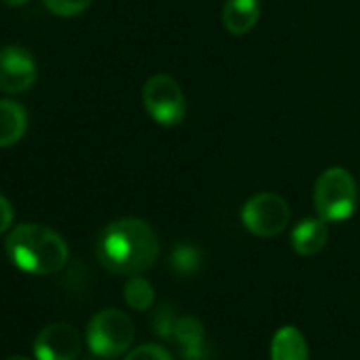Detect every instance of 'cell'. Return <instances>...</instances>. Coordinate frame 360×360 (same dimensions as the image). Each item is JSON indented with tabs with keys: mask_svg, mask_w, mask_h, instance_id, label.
<instances>
[{
	"mask_svg": "<svg viewBox=\"0 0 360 360\" xmlns=\"http://www.w3.org/2000/svg\"><path fill=\"white\" fill-rule=\"evenodd\" d=\"M96 255L104 269L117 276H140L159 255V240L142 219H119L106 225L96 242Z\"/></svg>",
	"mask_w": 360,
	"mask_h": 360,
	"instance_id": "6da1fadb",
	"label": "cell"
},
{
	"mask_svg": "<svg viewBox=\"0 0 360 360\" xmlns=\"http://www.w3.org/2000/svg\"><path fill=\"white\" fill-rule=\"evenodd\" d=\"M11 263L32 276H51L68 261L66 240L51 227L24 223L11 229L5 242Z\"/></svg>",
	"mask_w": 360,
	"mask_h": 360,
	"instance_id": "7a4b0ae2",
	"label": "cell"
},
{
	"mask_svg": "<svg viewBox=\"0 0 360 360\" xmlns=\"http://www.w3.org/2000/svg\"><path fill=\"white\" fill-rule=\"evenodd\" d=\"M356 180L345 167H328L320 174L314 187V206L322 221L343 223L356 210Z\"/></svg>",
	"mask_w": 360,
	"mask_h": 360,
	"instance_id": "3957f363",
	"label": "cell"
},
{
	"mask_svg": "<svg viewBox=\"0 0 360 360\" xmlns=\"http://www.w3.org/2000/svg\"><path fill=\"white\" fill-rule=\"evenodd\" d=\"M134 322L131 318L115 307L98 311L87 326V345L100 358H119L125 354L134 341Z\"/></svg>",
	"mask_w": 360,
	"mask_h": 360,
	"instance_id": "277c9868",
	"label": "cell"
},
{
	"mask_svg": "<svg viewBox=\"0 0 360 360\" xmlns=\"http://www.w3.org/2000/svg\"><path fill=\"white\" fill-rule=\"evenodd\" d=\"M142 102L148 117L163 127H176L187 117V98L169 75L150 77L142 87Z\"/></svg>",
	"mask_w": 360,
	"mask_h": 360,
	"instance_id": "5b68a950",
	"label": "cell"
},
{
	"mask_svg": "<svg viewBox=\"0 0 360 360\" xmlns=\"http://www.w3.org/2000/svg\"><path fill=\"white\" fill-rule=\"evenodd\" d=\"M242 223L257 238H276L288 227L290 208L282 195L263 191L244 204Z\"/></svg>",
	"mask_w": 360,
	"mask_h": 360,
	"instance_id": "8992f818",
	"label": "cell"
},
{
	"mask_svg": "<svg viewBox=\"0 0 360 360\" xmlns=\"http://www.w3.org/2000/svg\"><path fill=\"white\" fill-rule=\"evenodd\" d=\"M37 83V62L32 53L18 45L0 47V91L24 94Z\"/></svg>",
	"mask_w": 360,
	"mask_h": 360,
	"instance_id": "52a82bcc",
	"label": "cell"
},
{
	"mask_svg": "<svg viewBox=\"0 0 360 360\" xmlns=\"http://www.w3.org/2000/svg\"><path fill=\"white\" fill-rule=\"evenodd\" d=\"M81 354V335L66 322L47 324L34 339L37 360H77Z\"/></svg>",
	"mask_w": 360,
	"mask_h": 360,
	"instance_id": "ba28073f",
	"label": "cell"
},
{
	"mask_svg": "<svg viewBox=\"0 0 360 360\" xmlns=\"http://www.w3.org/2000/svg\"><path fill=\"white\" fill-rule=\"evenodd\" d=\"M328 240V229H326V221L318 219H303L301 223L295 225L292 233H290V244L295 248L297 255L301 257H311L318 255Z\"/></svg>",
	"mask_w": 360,
	"mask_h": 360,
	"instance_id": "9c48e42d",
	"label": "cell"
},
{
	"mask_svg": "<svg viewBox=\"0 0 360 360\" xmlns=\"http://www.w3.org/2000/svg\"><path fill=\"white\" fill-rule=\"evenodd\" d=\"M261 15V5L259 0H227L223 5V26L227 28V32L242 37L246 32H250Z\"/></svg>",
	"mask_w": 360,
	"mask_h": 360,
	"instance_id": "30bf717a",
	"label": "cell"
},
{
	"mask_svg": "<svg viewBox=\"0 0 360 360\" xmlns=\"http://www.w3.org/2000/svg\"><path fill=\"white\" fill-rule=\"evenodd\" d=\"M28 129V115L20 102L0 100V148L18 144Z\"/></svg>",
	"mask_w": 360,
	"mask_h": 360,
	"instance_id": "8fae6325",
	"label": "cell"
},
{
	"mask_svg": "<svg viewBox=\"0 0 360 360\" xmlns=\"http://www.w3.org/2000/svg\"><path fill=\"white\" fill-rule=\"evenodd\" d=\"M271 360H309V347L297 326H282L271 339Z\"/></svg>",
	"mask_w": 360,
	"mask_h": 360,
	"instance_id": "7c38bea8",
	"label": "cell"
},
{
	"mask_svg": "<svg viewBox=\"0 0 360 360\" xmlns=\"http://www.w3.org/2000/svg\"><path fill=\"white\" fill-rule=\"evenodd\" d=\"M174 339L183 345L187 360H198L204 349V324L195 316H183L174 324Z\"/></svg>",
	"mask_w": 360,
	"mask_h": 360,
	"instance_id": "4fadbf2b",
	"label": "cell"
},
{
	"mask_svg": "<svg viewBox=\"0 0 360 360\" xmlns=\"http://www.w3.org/2000/svg\"><path fill=\"white\" fill-rule=\"evenodd\" d=\"M123 297H125V303L136 311H144L155 303V290H153L150 282L144 280L142 276H131L125 282Z\"/></svg>",
	"mask_w": 360,
	"mask_h": 360,
	"instance_id": "5bb4252c",
	"label": "cell"
},
{
	"mask_svg": "<svg viewBox=\"0 0 360 360\" xmlns=\"http://www.w3.org/2000/svg\"><path fill=\"white\" fill-rule=\"evenodd\" d=\"M169 265L180 276H191L202 265V252L193 244H178L169 257Z\"/></svg>",
	"mask_w": 360,
	"mask_h": 360,
	"instance_id": "9a60e30c",
	"label": "cell"
},
{
	"mask_svg": "<svg viewBox=\"0 0 360 360\" xmlns=\"http://www.w3.org/2000/svg\"><path fill=\"white\" fill-rule=\"evenodd\" d=\"M43 3L58 18H75L87 11L94 0H43Z\"/></svg>",
	"mask_w": 360,
	"mask_h": 360,
	"instance_id": "2e32d148",
	"label": "cell"
},
{
	"mask_svg": "<svg viewBox=\"0 0 360 360\" xmlns=\"http://www.w3.org/2000/svg\"><path fill=\"white\" fill-rule=\"evenodd\" d=\"M125 360H172V354L161 345L146 343V345H140V347L131 349L125 356Z\"/></svg>",
	"mask_w": 360,
	"mask_h": 360,
	"instance_id": "e0dca14e",
	"label": "cell"
},
{
	"mask_svg": "<svg viewBox=\"0 0 360 360\" xmlns=\"http://www.w3.org/2000/svg\"><path fill=\"white\" fill-rule=\"evenodd\" d=\"M11 223H13V206L5 195H0V236L11 229Z\"/></svg>",
	"mask_w": 360,
	"mask_h": 360,
	"instance_id": "ac0fdd59",
	"label": "cell"
},
{
	"mask_svg": "<svg viewBox=\"0 0 360 360\" xmlns=\"http://www.w3.org/2000/svg\"><path fill=\"white\" fill-rule=\"evenodd\" d=\"M5 5H11V7H22L26 3H30V0H3Z\"/></svg>",
	"mask_w": 360,
	"mask_h": 360,
	"instance_id": "d6986e66",
	"label": "cell"
},
{
	"mask_svg": "<svg viewBox=\"0 0 360 360\" xmlns=\"http://www.w3.org/2000/svg\"><path fill=\"white\" fill-rule=\"evenodd\" d=\"M7 360H30L28 356H11V358H7Z\"/></svg>",
	"mask_w": 360,
	"mask_h": 360,
	"instance_id": "ffe728a7",
	"label": "cell"
}]
</instances>
